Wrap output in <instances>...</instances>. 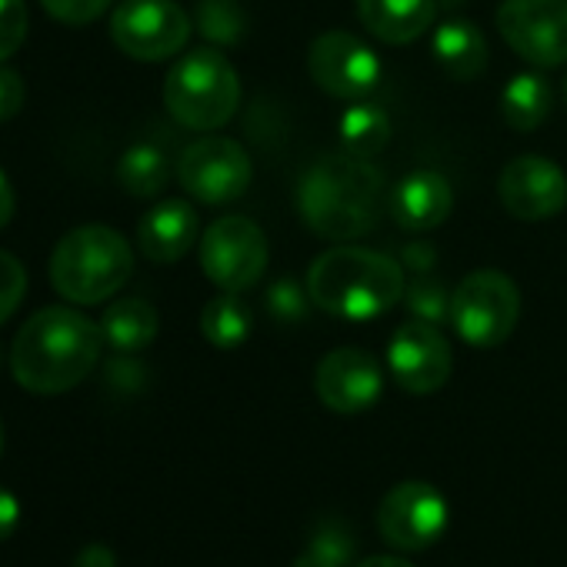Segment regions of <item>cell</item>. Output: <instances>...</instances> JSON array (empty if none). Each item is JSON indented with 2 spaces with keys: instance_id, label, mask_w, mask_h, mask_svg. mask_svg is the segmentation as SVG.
<instances>
[{
  "instance_id": "cell-36",
  "label": "cell",
  "mask_w": 567,
  "mask_h": 567,
  "mask_svg": "<svg viewBox=\"0 0 567 567\" xmlns=\"http://www.w3.org/2000/svg\"><path fill=\"white\" fill-rule=\"evenodd\" d=\"M431 264H434V250H427L424 244H411V247H408L404 267H411V270H417V274H427Z\"/></svg>"
},
{
  "instance_id": "cell-4",
  "label": "cell",
  "mask_w": 567,
  "mask_h": 567,
  "mask_svg": "<svg viewBox=\"0 0 567 567\" xmlns=\"http://www.w3.org/2000/svg\"><path fill=\"white\" fill-rule=\"evenodd\" d=\"M134 274V250L114 227L84 224L64 234L51 254L54 291L81 308L114 298Z\"/></svg>"
},
{
  "instance_id": "cell-39",
  "label": "cell",
  "mask_w": 567,
  "mask_h": 567,
  "mask_svg": "<svg viewBox=\"0 0 567 567\" xmlns=\"http://www.w3.org/2000/svg\"><path fill=\"white\" fill-rule=\"evenodd\" d=\"M0 451H4V421H0Z\"/></svg>"
},
{
  "instance_id": "cell-15",
  "label": "cell",
  "mask_w": 567,
  "mask_h": 567,
  "mask_svg": "<svg viewBox=\"0 0 567 567\" xmlns=\"http://www.w3.org/2000/svg\"><path fill=\"white\" fill-rule=\"evenodd\" d=\"M318 401L334 414H361L378 404L384 374L374 354L361 348H338L318 361L315 371Z\"/></svg>"
},
{
  "instance_id": "cell-2",
  "label": "cell",
  "mask_w": 567,
  "mask_h": 567,
  "mask_svg": "<svg viewBox=\"0 0 567 567\" xmlns=\"http://www.w3.org/2000/svg\"><path fill=\"white\" fill-rule=\"evenodd\" d=\"M384 177L358 154H328L311 164L298 184V210L305 224L334 244L361 240L374 230Z\"/></svg>"
},
{
  "instance_id": "cell-1",
  "label": "cell",
  "mask_w": 567,
  "mask_h": 567,
  "mask_svg": "<svg viewBox=\"0 0 567 567\" xmlns=\"http://www.w3.org/2000/svg\"><path fill=\"white\" fill-rule=\"evenodd\" d=\"M104 331L74 308L38 311L11 344L14 381L31 394H64L91 378L101 361Z\"/></svg>"
},
{
  "instance_id": "cell-6",
  "label": "cell",
  "mask_w": 567,
  "mask_h": 567,
  "mask_svg": "<svg viewBox=\"0 0 567 567\" xmlns=\"http://www.w3.org/2000/svg\"><path fill=\"white\" fill-rule=\"evenodd\" d=\"M520 318L517 284L494 267L471 270L451 291V324L464 344L491 351L504 344Z\"/></svg>"
},
{
  "instance_id": "cell-28",
  "label": "cell",
  "mask_w": 567,
  "mask_h": 567,
  "mask_svg": "<svg viewBox=\"0 0 567 567\" xmlns=\"http://www.w3.org/2000/svg\"><path fill=\"white\" fill-rule=\"evenodd\" d=\"M24 295H28V267L14 254L0 250V324L14 318V311L24 305Z\"/></svg>"
},
{
  "instance_id": "cell-14",
  "label": "cell",
  "mask_w": 567,
  "mask_h": 567,
  "mask_svg": "<svg viewBox=\"0 0 567 567\" xmlns=\"http://www.w3.org/2000/svg\"><path fill=\"white\" fill-rule=\"evenodd\" d=\"M497 197L517 220H550L567 207V177L550 157L520 154L504 164L497 177Z\"/></svg>"
},
{
  "instance_id": "cell-20",
  "label": "cell",
  "mask_w": 567,
  "mask_h": 567,
  "mask_svg": "<svg viewBox=\"0 0 567 567\" xmlns=\"http://www.w3.org/2000/svg\"><path fill=\"white\" fill-rule=\"evenodd\" d=\"M157 328H161L157 308L144 298H121L101 318L104 341L117 354H137V351L151 348L157 338Z\"/></svg>"
},
{
  "instance_id": "cell-29",
  "label": "cell",
  "mask_w": 567,
  "mask_h": 567,
  "mask_svg": "<svg viewBox=\"0 0 567 567\" xmlns=\"http://www.w3.org/2000/svg\"><path fill=\"white\" fill-rule=\"evenodd\" d=\"M308 547H315V550H321V554H328V557H334L338 564H344V567H348V560L354 557L358 540H354V530H351L344 520H338V517H324V520L315 527V534H311Z\"/></svg>"
},
{
  "instance_id": "cell-9",
  "label": "cell",
  "mask_w": 567,
  "mask_h": 567,
  "mask_svg": "<svg viewBox=\"0 0 567 567\" xmlns=\"http://www.w3.org/2000/svg\"><path fill=\"white\" fill-rule=\"evenodd\" d=\"M494 21L527 64L544 71L567 64V0H501Z\"/></svg>"
},
{
  "instance_id": "cell-40",
  "label": "cell",
  "mask_w": 567,
  "mask_h": 567,
  "mask_svg": "<svg viewBox=\"0 0 567 567\" xmlns=\"http://www.w3.org/2000/svg\"><path fill=\"white\" fill-rule=\"evenodd\" d=\"M564 104H567V78H564Z\"/></svg>"
},
{
  "instance_id": "cell-35",
  "label": "cell",
  "mask_w": 567,
  "mask_h": 567,
  "mask_svg": "<svg viewBox=\"0 0 567 567\" xmlns=\"http://www.w3.org/2000/svg\"><path fill=\"white\" fill-rule=\"evenodd\" d=\"M14 207H18V197H14V187L8 181V174L0 171V230H4L14 217Z\"/></svg>"
},
{
  "instance_id": "cell-24",
  "label": "cell",
  "mask_w": 567,
  "mask_h": 567,
  "mask_svg": "<svg viewBox=\"0 0 567 567\" xmlns=\"http://www.w3.org/2000/svg\"><path fill=\"white\" fill-rule=\"evenodd\" d=\"M171 181V161L154 144H134L117 161V184L131 197H157Z\"/></svg>"
},
{
  "instance_id": "cell-13",
  "label": "cell",
  "mask_w": 567,
  "mask_h": 567,
  "mask_svg": "<svg viewBox=\"0 0 567 567\" xmlns=\"http://www.w3.org/2000/svg\"><path fill=\"white\" fill-rule=\"evenodd\" d=\"M388 368L408 394H434L451 381L454 351L437 324L408 321L388 344Z\"/></svg>"
},
{
  "instance_id": "cell-38",
  "label": "cell",
  "mask_w": 567,
  "mask_h": 567,
  "mask_svg": "<svg viewBox=\"0 0 567 567\" xmlns=\"http://www.w3.org/2000/svg\"><path fill=\"white\" fill-rule=\"evenodd\" d=\"M354 567H414V564L404 554H374V557L358 560Z\"/></svg>"
},
{
  "instance_id": "cell-16",
  "label": "cell",
  "mask_w": 567,
  "mask_h": 567,
  "mask_svg": "<svg viewBox=\"0 0 567 567\" xmlns=\"http://www.w3.org/2000/svg\"><path fill=\"white\" fill-rule=\"evenodd\" d=\"M391 210L408 230H434L454 210V187L441 171H411L391 194Z\"/></svg>"
},
{
  "instance_id": "cell-26",
  "label": "cell",
  "mask_w": 567,
  "mask_h": 567,
  "mask_svg": "<svg viewBox=\"0 0 567 567\" xmlns=\"http://www.w3.org/2000/svg\"><path fill=\"white\" fill-rule=\"evenodd\" d=\"M404 301L411 308V315L417 321H427V324H444L451 321V295L444 291V284L437 277H427L421 274V280H414L411 288L404 291Z\"/></svg>"
},
{
  "instance_id": "cell-37",
  "label": "cell",
  "mask_w": 567,
  "mask_h": 567,
  "mask_svg": "<svg viewBox=\"0 0 567 567\" xmlns=\"http://www.w3.org/2000/svg\"><path fill=\"white\" fill-rule=\"evenodd\" d=\"M291 567H344V564H338L334 557H328V554H321V550H315V547H305V554L295 557Z\"/></svg>"
},
{
  "instance_id": "cell-30",
  "label": "cell",
  "mask_w": 567,
  "mask_h": 567,
  "mask_svg": "<svg viewBox=\"0 0 567 567\" xmlns=\"http://www.w3.org/2000/svg\"><path fill=\"white\" fill-rule=\"evenodd\" d=\"M28 38V4L24 0H0V61L18 54Z\"/></svg>"
},
{
  "instance_id": "cell-22",
  "label": "cell",
  "mask_w": 567,
  "mask_h": 567,
  "mask_svg": "<svg viewBox=\"0 0 567 567\" xmlns=\"http://www.w3.org/2000/svg\"><path fill=\"white\" fill-rule=\"evenodd\" d=\"M338 137H341V147L348 154H358V157H368L371 161L391 141V117L378 104L351 101V107L338 121Z\"/></svg>"
},
{
  "instance_id": "cell-3",
  "label": "cell",
  "mask_w": 567,
  "mask_h": 567,
  "mask_svg": "<svg viewBox=\"0 0 567 567\" xmlns=\"http://www.w3.org/2000/svg\"><path fill=\"white\" fill-rule=\"evenodd\" d=\"M311 305L331 318L374 321L404 301V264L358 244H338L315 257L308 270Z\"/></svg>"
},
{
  "instance_id": "cell-12",
  "label": "cell",
  "mask_w": 567,
  "mask_h": 567,
  "mask_svg": "<svg viewBox=\"0 0 567 567\" xmlns=\"http://www.w3.org/2000/svg\"><path fill=\"white\" fill-rule=\"evenodd\" d=\"M308 74L324 94L338 101H364L378 91L384 71L371 44H364L358 34L328 31L315 38L308 51Z\"/></svg>"
},
{
  "instance_id": "cell-32",
  "label": "cell",
  "mask_w": 567,
  "mask_h": 567,
  "mask_svg": "<svg viewBox=\"0 0 567 567\" xmlns=\"http://www.w3.org/2000/svg\"><path fill=\"white\" fill-rule=\"evenodd\" d=\"M24 107V78L11 68H0V121L18 117Z\"/></svg>"
},
{
  "instance_id": "cell-8",
  "label": "cell",
  "mask_w": 567,
  "mask_h": 567,
  "mask_svg": "<svg viewBox=\"0 0 567 567\" xmlns=\"http://www.w3.org/2000/svg\"><path fill=\"white\" fill-rule=\"evenodd\" d=\"M111 41L134 61L157 64L190 41V18L177 0H121L111 14Z\"/></svg>"
},
{
  "instance_id": "cell-19",
  "label": "cell",
  "mask_w": 567,
  "mask_h": 567,
  "mask_svg": "<svg viewBox=\"0 0 567 567\" xmlns=\"http://www.w3.org/2000/svg\"><path fill=\"white\" fill-rule=\"evenodd\" d=\"M437 68L454 81H474L487 68V38L471 21H444L431 38Z\"/></svg>"
},
{
  "instance_id": "cell-31",
  "label": "cell",
  "mask_w": 567,
  "mask_h": 567,
  "mask_svg": "<svg viewBox=\"0 0 567 567\" xmlns=\"http://www.w3.org/2000/svg\"><path fill=\"white\" fill-rule=\"evenodd\" d=\"M41 4L54 21L84 28V24H94L114 0H41Z\"/></svg>"
},
{
  "instance_id": "cell-10",
  "label": "cell",
  "mask_w": 567,
  "mask_h": 567,
  "mask_svg": "<svg viewBox=\"0 0 567 567\" xmlns=\"http://www.w3.org/2000/svg\"><path fill=\"white\" fill-rule=\"evenodd\" d=\"M447 527V501L427 481H401L378 504V530L401 554L427 550Z\"/></svg>"
},
{
  "instance_id": "cell-5",
  "label": "cell",
  "mask_w": 567,
  "mask_h": 567,
  "mask_svg": "<svg viewBox=\"0 0 567 567\" xmlns=\"http://www.w3.org/2000/svg\"><path fill=\"white\" fill-rule=\"evenodd\" d=\"M164 104L181 127L217 131L240 107V78L220 51L197 48L167 71Z\"/></svg>"
},
{
  "instance_id": "cell-11",
  "label": "cell",
  "mask_w": 567,
  "mask_h": 567,
  "mask_svg": "<svg viewBox=\"0 0 567 567\" xmlns=\"http://www.w3.org/2000/svg\"><path fill=\"white\" fill-rule=\"evenodd\" d=\"M250 154L230 137H197L177 161L181 187L200 204H230L250 187Z\"/></svg>"
},
{
  "instance_id": "cell-21",
  "label": "cell",
  "mask_w": 567,
  "mask_h": 567,
  "mask_svg": "<svg viewBox=\"0 0 567 567\" xmlns=\"http://www.w3.org/2000/svg\"><path fill=\"white\" fill-rule=\"evenodd\" d=\"M550 107H554V91H550V81L534 74V71H520L514 74L504 91H501V114H504V124L520 131V134H530L537 131L547 117H550Z\"/></svg>"
},
{
  "instance_id": "cell-17",
  "label": "cell",
  "mask_w": 567,
  "mask_h": 567,
  "mask_svg": "<svg viewBox=\"0 0 567 567\" xmlns=\"http://www.w3.org/2000/svg\"><path fill=\"white\" fill-rule=\"evenodd\" d=\"M197 210L187 200H161L137 224V247L154 264H174L197 244Z\"/></svg>"
},
{
  "instance_id": "cell-34",
  "label": "cell",
  "mask_w": 567,
  "mask_h": 567,
  "mask_svg": "<svg viewBox=\"0 0 567 567\" xmlns=\"http://www.w3.org/2000/svg\"><path fill=\"white\" fill-rule=\"evenodd\" d=\"M74 567H117V557L107 544H87L74 557Z\"/></svg>"
},
{
  "instance_id": "cell-41",
  "label": "cell",
  "mask_w": 567,
  "mask_h": 567,
  "mask_svg": "<svg viewBox=\"0 0 567 567\" xmlns=\"http://www.w3.org/2000/svg\"><path fill=\"white\" fill-rule=\"evenodd\" d=\"M0 364H4V351H0Z\"/></svg>"
},
{
  "instance_id": "cell-33",
  "label": "cell",
  "mask_w": 567,
  "mask_h": 567,
  "mask_svg": "<svg viewBox=\"0 0 567 567\" xmlns=\"http://www.w3.org/2000/svg\"><path fill=\"white\" fill-rule=\"evenodd\" d=\"M21 524V501L8 491L0 487V540H8Z\"/></svg>"
},
{
  "instance_id": "cell-25",
  "label": "cell",
  "mask_w": 567,
  "mask_h": 567,
  "mask_svg": "<svg viewBox=\"0 0 567 567\" xmlns=\"http://www.w3.org/2000/svg\"><path fill=\"white\" fill-rule=\"evenodd\" d=\"M194 28L217 48H234L247 38V11L240 0H197Z\"/></svg>"
},
{
  "instance_id": "cell-18",
  "label": "cell",
  "mask_w": 567,
  "mask_h": 567,
  "mask_svg": "<svg viewBox=\"0 0 567 567\" xmlns=\"http://www.w3.org/2000/svg\"><path fill=\"white\" fill-rule=\"evenodd\" d=\"M358 18L378 41L401 48L431 31L434 0H358Z\"/></svg>"
},
{
  "instance_id": "cell-7",
  "label": "cell",
  "mask_w": 567,
  "mask_h": 567,
  "mask_svg": "<svg viewBox=\"0 0 567 567\" xmlns=\"http://www.w3.org/2000/svg\"><path fill=\"white\" fill-rule=\"evenodd\" d=\"M267 237L264 230L240 214L217 217L200 237V270L217 291L244 295L267 270Z\"/></svg>"
},
{
  "instance_id": "cell-27",
  "label": "cell",
  "mask_w": 567,
  "mask_h": 567,
  "mask_svg": "<svg viewBox=\"0 0 567 567\" xmlns=\"http://www.w3.org/2000/svg\"><path fill=\"white\" fill-rule=\"evenodd\" d=\"M267 305V315L277 321V324H301L308 318V308H311V295L308 288H298L295 280H274L270 291L264 298Z\"/></svg>"
},
{
  "instance_id": "cell-23",
  "label": "cell",
  "mask_w": 567,
  "mask_h": 567,
  "mask_svg": "<svg viewBox=\"0 0 567 567\" xmlns=\"http://www.w3.org/2000/svg\"><path fill=\"white\" fill-rule=\"evenodd\" d=\"M250 308L230 291H220L200 311V334L217 351H237L250 338Z\"/></svg>"
}]
</instances>
